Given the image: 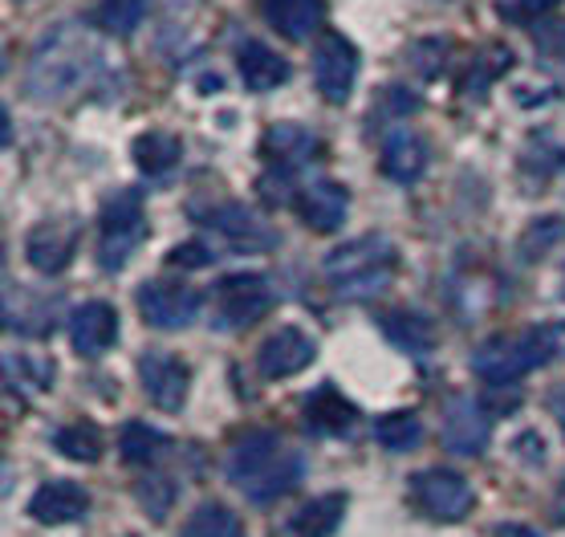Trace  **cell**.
Returning a JSON list of instances; mask_svg holds the SVG:
<instances>
[{"instance_id":"cell-13","label":"cell","mask_w":565,"mask_h":537,"mask_svg":"<svg viewBox=\"0 0 565 537\" xmlns=\"http://www.w3.org/2000/svg\"><path fill=\"white\" fill-rule=\"evenodd\" d=\"M318 358V346L306 330L297 326H281L277 334H269L257 350V371L265 379H289V375L306 371L309 362Z\"/></svg>"},{"instance_id":"cell-1","label":"cell","mask_w":565,"mask_h":537,"mask_svg":"<svg viewBox=\"0 0 565 537\" xmlns=\"http://www.w3.org/2000/svg\"><path fill=\"white\" fill-rule=\"evenodd\" d=\"M224 473L253 505H269L306 481V456H301V448L285 444L281 432L257 428L232 444Z\"/></svg>"},{"instance_id":"cell-6","label":"cell","mask_w":565,"mask_h":537,"mask_svg":"<svg viewBox=\"0 0 565 537\" xmlns=\"http://www.w3.org/2000/svg\"><path fill=\"white\" fill-rule=\"evenodd\" d=\"M412 501L431 517V522H463L476 505L472 485L463 481L460 473L451 468H424V473L412 481Z\"/></svg>"},{"instance_id":"cell-2","label":"cell","mask_w":565,"mask_h":537,"mask_svg":"<svg viewBox=\"0 0 565 537\" xmlns=\"http://www.w3.org/2000/svg\"><path fill=\"white\" fill-rule=\"evenodd\" d=\"M94 65H98V45H94L86 29H50L45 41L38 45V53H33V62H29L25 90L41 103H57V98L74 94V90L90 82Z\"/></svg>"},{"instance_id":"cell-28","label":"cell","mask_w":565,"mask_h":537,"mask_svg":"<svg viewBox=\"0 0 565 537\" xmlns=\"http://www.w3.org/2000/svg\"><path fill=\"white\" fill-rule=\"evenodd\" d=\"M180 537H245V534H241V517H236L228 505L207 501V505H200V509L188 517Z\"/></svg>"},{"instance_id":"cell-21","label":"cell","mask_w":565,"mask_h":537,"mask_svg":"<svg viewBox=\"0 0 565 537\" xmlns=\"http://www.w3.org/2000/svg\"><path fill=\"white\" fill-rule=\"evenodd\" d=\"M326 17V0H265V21L273 33L289 41H306Z\"/></svg>"},{"instance_id":"cell-5","label":"cell","mask_w":565,"mask_h":537,"mask_svg":"<svg viewBox=\"0 0 565 537\" xmlns=\"http://www.w3.org/2000/svg\"><path fill=\"white\" fill-rule=\"evenodd\" d=\"M147 236V212L139 192H118L103 208V232H98V265L118 273Z\"/></svg>"},{"instance_id":"cell-30","label":"cell","mask_w":565,"mask_h":537,"mask_svg":"<svg viewBox=\"0 0 565 537\" xmlns=\"http://www.w3.org/2000/svg\"><path fill=\"white\" fill-rule=\"evenodd\" d=\"M142 13H147L142 0H103V4H98V25H103L106 33H115V38H127V33L139 29Z\"/></svg>"},{"instance_id":"cell-15","label":"cell","mask_w":565,"mask_h":537,"mask_svg":"<svg viewBox=\"0 0 565 537\" xmlns=\"http://www.w3.org/2000/svg\"><path fill=\"white\" fill-rule=\"evenodd\" d=\"M74 249H77V229L74 224H65V220H45L38 229L25 236V256L29 265L53 277V273H62L70 261H74Z\"/></svg>"},{"instance_id":"cell-3","label":"cell","mask_w":565,"mask_h":537,"mask_svg":"<svg viewBox=\"0 0 565 537\" xmlns=\"http://www.w3.org/2000/svg\"><path fill=\"white\" fill-rule=\"evenodd\" d=\"M565 355V326L562 322H545V326H525L516 334H501L484 343L472 355V371L492 387H509L525 379L537 367H550L553 358Z\"/></svg>"},{"instance_id":"cell-27","label":"cell","mask_w":565,"mask_h":537,"mask_svg":"<svg viewBox=\"0 0 565 537\" xmlns=\"http://www.w3.org/2000/svg\"><path fill=\"white\" fill-rule=\"evenodd\" d=\"M374 440L386 452H412V448L424 444V420L415 411H391L374 423Z\"/></svg>"},{"instance_id":"cell-31","label":"cell","mask_w":565,"mask_h":537,"mask_svg":"<svg viewBox=\"0 0 565 537\" xmlns=\"http://www.w3.org/2000/svg\"><path fill=\"white\" fill-rule=\"evenodd\" d=\"M565 241V217H545V220H533L529 232L521 236V249H525L529 261H537L553 249V244Z\"/></svg>"},{"instance_id":"cell-37","label":"cell","mask_w":565,"mask_h":537,"mask_svg":"<svg viewBox=\"0 0 565 537\" xmlns=\"http://www.w3.org/2000/svg\"><path fill=\"white\" fill-rule=\"evenodd\" d=\"M553 522L565 525V476H562V485H557V493H553Z\"/></svg>"},{"instance_id":"cell-39","label":"cell","mask_w":565,"mask_h":537,"mask_svg":"<svg viewBox=\"0 0 565 537\" xmlns=\"http://www.w3.org/2000/svg\"><path fill=\"white\" fill-rule=\"evenodd\" d=\"M562 297H565V268H562Z\"/></svg>"},{"instance_id":"cell-34","label":"cell","mask_w":565,"mask_h":537,"mask_svg":"<svg viewBox=\"0 0 565 537\" xmlns=\"http://www.w3.org/2000/svg\"><path fill=\"white\" fill-rule=\"evenodd\" d=\"M207 261H212V253H207L200 241L180 244V249H171V256H168V265H183V268H204Z\"/></svg>"},{"instance_id":"cell-36","label":"cell","mask_w":565,"mask_h":537,"mask_svg":"<svg viewBox=\"0 0 565 537\" xmlns=\"http://www.w3.org/2000/svg\"><path fill=\"white\" fill-rule=\"evenodd\" d=\"M550 411H553V420H557V428H562V435H565V387L550 391Z\"/></svg>"},{"instance_id":"cell-9","label":"cell","mask_w":565,"mask_h":537,"mask_svg":"<svg viewBox=\"0 0 565 537\" xmlns=\"http://www.w3.org/2000/svg\"><path fill=\"white\" fill-rule=\"evenodd\" d=\"M139 383L154 408L175 415V411H183V403H188L192 371H188L183 358L168 355V350H147V355L139 358Z\"/></svg>"},{"instance_id":"cell-22","label":"cell","mask_w":565,"mask_h":537,"mask_svg":"<svg viewBox=\"0 0 565 537\" xmlns=\"http://www.w3.org/2000/svg\"><path fill=\"white\" fill-rule=\"evenodd\" d=\"M236 65H241V77H245L248 90H277L281 82H289V62H285L281 53L269 50L265 41H245L241 53H236Z\"/></svg>"},{"instance_id":"cell-26","label":"cell","mask_w":565,"mask_h":537,"mask_svg":"<svg viewBox=\"0 0 565 537\" xmlns=\"http://www.w3.org/2000/svg\"><path fill=\"white\" fill-rule=\"evenodd\" d=\"M53 448L62 452L65 461H77V464H94L103 456V428L90 420H74L57 428L53 432Z\"/></svg>"},{"instance_id":"cell-24","label":"cell","mask_w":565,"mask_h":537,"mask_svg":"<svg viewBox=\"0 0 565 537\" xmlns=\"http://www.w3.org/2000/svg\"><path fill=\"white\" fill-rule=\"evenodd\" d=\"M180 159H183V143L175 139V135H168V130H147V135L135 139V164H139L147 176H154V179L171 176V171L180 167Z\"/></svg>"},{"instance_id":"cell-25","label":"cell","mask_w":565,"mask_h":537,"mask_svg":"<svg viewBox=\"0 0 565 537\" xmlns=\"http://www.w3.org/2000/svg\"><path fill=\"white\" fill-rule=\"evenodd\" d=\"M313 151H318L313 135H309L306 127H297V123H277V127H269V135H265V155L277 159V167L306 164Z\"/></svg>"},{"instance_id":"cell-11","label":"cell","mask_w":565,"mask_h":537,"mask_svg":"<svg viewBox=\"0 0 565 537\" xmlns=\"http://www.w3.org/2000/svg\"><path fill=\"white\" fill-rule=\"evenodd\" d=\"M489 435L492 420L484 415V408L468 396H456L444 408V448L456 452V456H484L489 452Z\"/></svg>"},{"instance_id":"cell-20","label":"cell","mask_w":565,"mask_h":537,"mask_svg":"<svg viewBox=\"0 0 565 537\" xmlns=\"http://www.w3.org/2000/svg\"><path fill=\"white\" fill-rule=\"evenodd\" d=\"M427 167V143L415 130H391L383 143V176L395 183H415Z\"/></svg>"},{"instance_id":"cell-35","label":"cell","mask_w":565,"mask_h":537,"mask_svg":"<svg viewBox=\"0 0 565 537\" xmlns=\"http://www.w3.org/2000/svg\"><path fill=\"white\" fill-rule=\"evenodd\" d=\"M562 0H516V9L525 17H545V13H553Z\"/></svg>"},{"instance_id":"cell-14","label":"cell","mask_w":565,"mask_h":537,"mask_svg":"<svg viewBox=\"0 0 565 537\" xmlns=\"http://www.w3.org/2000/svg\"><path fill=\"white\" fill-rule=\"evenodd\" d=\"M70 343L82 358H103L118 343V309L110 302H82L70 314Z\"/></svg>"},{"instance_id":"cell-29","label":"cell","mask_w":565,"mask_h":537,"mask_svg":"<svg viewBox=\"0 0 565 537\" xmlns=\"http://www.w3.org/2000/svg\"><path fill=\"white\" fill-rule=\"evenodd\" d=\"M163 444H168L163 432H154L151 423H142V420H130V423H122V435H118V456L127 464H151L154 452Z\"/></svg>"},{"instance_id":"cell-33","label":"cell","mask_w":565,"mask_h":537,"mask_svg":"<svg viewBox=\"0 0 565 537\" xmlns=\"http://www.w3.org/2000/svg\"><path fill=\"white\" fill-rule=\"evenodd\" d=\"M412 62L419 65V74H424V77H436L439 70H444V62H448V41H444V38L419 41V45L412 50Z\"/></svg>"},{"instance_id":"cell-4","label":"cell","mask_w":565,"mask_h":537,"mask_svg":"<svg viewBox=\"0 0 565 537\" xmlns=\"http://www.w3.org/2000/svg\"><path fill=\"white\" fill-rule=\"evenodd\" d=\"M326 277L342 297H374L391 285L395 273V244L371 232L350 244H338L334 253L326 256Z\"/></svg>"},{"instance_id":"cell-18","label":"cell","mask_w":565,"mask_h":537,"mask_svg":"<svg viewBox=\"0 0 565 537\" xmlns=\"http://www.w3.org/2000/svg\"><path fill=\"white\" fill-rule=\"evenodd\" d=\"M297 212L313 232H338L350 212V192L334 179H318L297 196Z\"/></svg>"},{"instance_id":"cell-32","label":"cell","mask_w":565,"mask_h":537,"mask_svg":"<svg viewBox=\"0 0 565 537\" xmlns=\"http://www.w3.org/2000/svg\"><path fill=\"white\" fill-rule=\"evenodd\" d=\"M171 497H175V488H171L159 473H151L147 481H139V501H142V509H147V517H154V522H163V517H168Z\"/></svg>"},{"instance_id":"cell-23","label":"cell","mask_w":565,"mask_h":537,"mask_svg":"<svg viewBox=\"0 0 565 537\" xmlns=\"http://www.w3.org/2000/svg\"><path fill=\"white\" fill-rule=\"evenodd\" d=\"M342 517H347V493H321L294 513L289 529L294 537H334Z\"/></svg>"},{"instance_id":"cell-10","label":"cell","mask_w":565,"mask_h":537,"mask_svg":"<svg viewBox=\"0 0 565 537\" xmlns=\"http://www.w3.org/2000/svg\"><path fill=\"white\" fill-rule=\"evenodd\" d=\"M313 82L330 103H347L359 82V45L342 33H326L313 50Z\"/></svg>"},{"instance_id":"cell-38","label":"cell","mask_w":565,"mask_h":537,"mask_svg":"<svg viewBox=\"0 0 565 537\" xmlns=\"http://www.w3.org/2000/svg\"><path fill=\"white\" fill-rule=\"evenodd\" d=\"M497 537H537V529H529V525H497Z\"/></svg>"},{"instance_id":"cell-8","label":"cell","mask_w":565,"mask_h":537,"mask_svg":"<svg viewBox=\"0 0 565 537\" xmlns=\"http://www.w3.org/2000/svg\"><path fill=\"white\" fill-rule=\"evenodd\" d=\"M139 314L154 330H183L200 314V294L188 282L159 277V282L139 285Z\"/></svg>"},{"instance_id":"cell-17","label":"cell","mask_w":565,"mask_h":537,"mask_svg":"<svg viewBox=\"0 0 565 537\" xmlns=\"http://www.w3.org/2000/svg\"><path fill=\"white\" fill-rule=\"evenodd\" d=\"M306 428L313 435H347L359 423V408L334 383H321L306 396Z\"/></svg>"},{"instance_id":"cell-19","label":"cell","mask_w":565,"mask_h":537,"mask_svg":"<svg viewBox=\"0 0 565 537\" xmlns=\"http://www.w3.org/2000/svg\"><path fill=\"white\" fill-rule=\"evenodd\" d=\"M379 330L386 334V343H395L407 355L424 358L436 350V326H431L427 314H415V309H386V314H379Z\"/></svg>"},{"instance_id":"cell-12","label":"cell","mask_w":565,"mask_h":537,"mask_svg":"<svg viewBox=\"0 0 565 537\" xmlns=\"http://www.w3.org/2000/svg\"><path fill=\"white\" fill-rule=\"evenodd\" d=\"M195 217L204 220L207 229H216L241 253H269L273 244H277V232L245 204H220L212 212H195Z\"/></svg>"},{"instance_id":"cell-7","label":"cell","mask_w":565,"mask_h":537,"mask_svg":"<svg viewBox=\"0 0 565 537\" xmlns=\"http://www.w3.org/2000/svg\"><path fill=\"white\" fill-rule=\"evenodd\" d=\"M216 326L241 330L253 326L273 309V285L260 273H232L216 285Z\"/></svg>"},{"instance_id":"cell-16","label":"cell","mask_w":565,"mask_h":537,"mask_svg":"<svg viewBox=\"0 0 565 537\" xmlns=\"http://www.w3.org/2000/svg\"><path fill=\"white\" fill-rule=\"evenodd\" d=\"M86 509H90V493L77 481H50L29 497V517L41 525H70L86 517Z\"/></svg>"}]
</instances>
